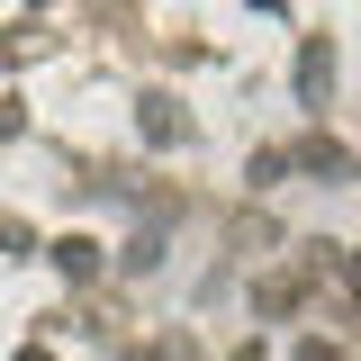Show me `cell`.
I'll return each instance as SVG.
<instances>
[{
  "instance_id": "cell-1",
  "label": "cell",
  "mask_w": 361,
  "mask_h": 361,
  "mask_svg": "<svg viewBox=\"0 0 361 361\" xmlns=\"http://www.w3.org/2000/svg\"><path fill=\"white\" fill-rule=\"evenodd\" d=\"M334 99V37H307L298 45V109H325Z\"/></svg>"
},
{
  "instance_id": "cell-2",
  "label": "cell",
  "mask_w": 361,
  "mask_h": 361,
  "mask_svg": "<svg viewBox=\"0 0 361 361\" xmlns=\"http://www.w3.org/2000/svg\"><path fill=\"white\" fill-rule=\"evenodd\" d=\"M135 127L154 135V145H180V135H190V118H180V99H163V90H154V99L135 109Z\"/></svg>"
},
{
  "instance_id": "cell-3",
  "label": "cell",
  "mask_w": 361,
  "mask_h": 361,
  "mask_svg": "<svg viewBox=\"0 0 361 361\" xmlns=\"http://www.w3.org/2000/svg\"><path fill=\"white\" fill-rule=\"evenodd\" d=\"M54 271H63V280H90V271H99V244H90V235H63V244H54Z\"/></svg>"
},
{
  "instance_id": "cell-4",
  "label": "cell",
  "mask_w": 361,
  "mask_h": 361,
  "mask_svg": "<svg viewBox=\"0 0 361 361\" xmlns=\"http://www.w3.org/2000/svg\"><path fill=\"white\" fill-rule=\"evenodd\" d=\"M18 361H54V353H18Z\"/></svg>"
}]
</instances>
